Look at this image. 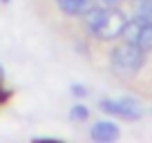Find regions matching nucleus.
Returning <instances> with one entry per match:
<instances>
[{"label": "nucleus", "instance_id": "obj_1", "mask_svg": "<svg viewBox=\"0 0 152 143\" xmlns=\"http://www.w3.org/2000/svg\"><path fill=\"white\" fill-rule=\"evenodd\" d=\"M128 23L125 14L116 7H110V5H103V7H92L90 11L85 14V25L96 38L101 40H114L123 34V27Z\"/></svg>", "mask_w": 152, "mask_h": 143}, {"label": "nucleus", "instance_id": "obj_2", "mask_svg": "<svg viewBox=\"0 0 152 143\" xmlns=\"http://www.w3.org/2000/svg\"><path fill=\"white\" fill-rule=\"evenodd\" d=\"M110 63L116 72L121 74H134L143 67L145 63V52L130 43H123V45H116L112 49V56H110Z\"/></svg>", "mask_w": 152, "mask_h": 143}, {"label": "nucleus", "instance_id": "obj_3", "mask_svg": "<svg viewBox=\"0 0 152 143\" xmlns=\"http://www.w3.org/2000/svg\"><path fill=\"white\" fill-rule=\"evenodd\" d=\"M123 40L134 47L150 52L152 49V20L150 16H137V18L128 20L123 27Z\"/></svg>", "mask_w": 152, "mask_h": 143}, {"label": "nucleus", "instance_id": "obj_4", "mask_svg": "<svg viewBox=\"0 0 152 143\" xmlns=\"http://www.w3.org/2000/svg\"><path fill=\"white\" fill-rule=\"evenodd\" d=\"M101 110L107 112V114L121 116V119H139L141 116V107L132 98H103Z\"/></svg>", "mask_w": 152, "mask_h": 143}, {"label": "nucleus", "instance_id": "obj_5", "mask_svg": "<svg viewBox=\"0 0 152 143\" xmlns=\"http://www.w3.org/2000/svg\"><path fill=\"white\" fill-rule=\"evenodd\" d=\"M92 139L99 141V143L114 141V139H119V128H116L112 121H99V123H94V128H92Z\"/></svg>", "mask_w": 152, "mask_h": 143}, {"label": "nucleus", "instance_id": "obj_6", "mask_svg": "<svg viewBox=\"0 0 152 143\" xmlns=\"http://www.w3.org/2000/svg\"><path fill=\"white\" fill-rule=\"evenodd\" d=\"M61 11L65 14H72V16H85L87 11L94 7V0H56Z\"/></svg>", "mask_w": 152, "mask_h": 143}, {"label": "nucleus", "instance_id": "obj_7", "mask_svg": "<svg viewBox=\"0 0 152 143\" xmlns=\"http://www.w3.org/2000/svg\"><path fill=\"white\" fill-rule=\"evenodd\" d=\"M87 116H90V112H87L85 105H74L69 112V119H74V121H85Z\"/></svg>", "mask_w": 152, "mask_h": 143}, {"label": "nucleus", "instance_id": "obj_8", "mask_svg": "<svg viewBox=\"0 0 152 143\" xmlns=\"http://www.w3.org/2000/svg\"><path fill=\"white\" fill-rule=\"evenodd\" d=\"M72 92H74L76 96H85V94H87V90H85L83 85H74V87H72Z\"/></svg>", "mask_w": 152, "mask_h": 143}, {"label": "nucleus", "instance_id": "obj_9", "mask_svg": "<svg viewBox=\"0 0 152 143\" xmlns=\"http://www.w3.org/2000/svg\"><path fill=\"white\" fill-rule=\"evenodd\" d=\"M101 2H103V5H110V7H116L121 0H101Z\"/></svg>", "mask_w": 152, "mask_h": 143}, {"label": "nucleus", "instance_id": "obj_10", "mask_svg": "<svg viewBox=\"0 0 152 143\" xmlns=\"http://www.w3.org/2000/svg\"><path fill=\"white\" fill-rule=\"evenodd\" d=\"M2 2H7V0H2Z\"/></svg>", "mask_w": 152, "mask_h": 143}]
</instances>
